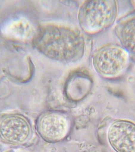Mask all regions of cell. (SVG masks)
<instances>
[{
	"label": "cell",
	"mask_w": 135,
	"mask_h": 152,
	"mask_svg": "<svg viewBox=\"0 0 135 152\" xmlns=\"http://www.w3.org/2000/svg\"><path fill=\"white\" fill-rule=\"evenodd\" d=\"M34 47L49 58L61 62H75L81 58L85 42L79 33L56 24L40 27L33 40Z\"/></svg>",
	"instance_id": "1"
},
{
	"label": "cell",
	"mask_w": 135,
	"mask_h": 152,
	"mask_svg": "<svg viewBox=\"0 0 135 152\" xmlns=\"http://www.w3.org/2000/svg\"><path fill=\"white\" fill-rule=\"evenodd\" d=\"M117 13L115 1H87L80 8L78 20L84 31L94 34L111 26L116 19Z\"/></svg>",
	"instance_id": "2"
},
{
	"label": "cell",
	"mask_w": 135,
	"mask_h": 152,
	"mask_svg": "<svg viewBox=\"0 0 135 152\" xmlns=\"http://www.w3.org/2000/svg\"><path fill=\"white\" fill-rule=\"evenodd\" d=\"M128 54L117 45H108L101 47L94 54L92 64L98 74L106 78L120 76L127 67Z\"/></svg>",
	"instance_id": "3"
},
{
	"label": "cell",
	"mask_w": 135,
	"mask_h": 152,
	"mask_svg": "<svg viewBox=\"0 0 135 152\" xmlns=\"http://www.w3.org/2000/svg\"><path fill=\"white\" fill-rule=\"evenodd\" d=\"M31 133V126L23 116L8 114L0 118V137L5 142L15 145L23 143Z\"/></svg>",
	"instance_id": "4"
},
{
	"label": "cell",
	"mask_w": 135,
	"mask_h": 152,
	"mask_svg": "<svg viewBox=\"0 0 135 152\" xmlns=\"http://www.w3.org/2000/svg\"><path fill=\"white\" fill-rule=\"evenodd\" d=\"M109 142L116 152H135V124L125 120H117L109 127Z\"/></svg>",
	"instance_id": "5"
},
{
	"label": "cell",
	"mask_w": 135,
	"mask_h": 152,
	"mask_svg": "<svg viewBox=\"0 0 135 152\" xmlns=\"http://www.w3.org/2000/svg\"><path fill=\"white\" fill-rule=\"evenodd\" d=\"M38 127L42 137L48 140L57 141L64 138L68 130L66 117L55 112L46 113L41 116Z\"/></svg>",
	"instance_id": "6"
},
{
	"label": "cell",
	"mask_w": 135,
	"mask_h": 152,
	"mask_svg": "<svg viewBox=\"0 0 135 152\" xmlns=\"http://www.w3.org/2000/svg\"><path fill=\"white\" fill-rule=\"evenodd\" d=\"M115 31L125 50L135 56V16L121 21Z\"/></svg>",
	"instance_id": "7"
}]
</instances>
